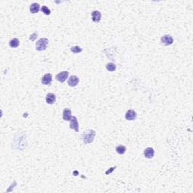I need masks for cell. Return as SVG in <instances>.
<instances>
[{
	"instance_id": "277c9868",
	"label": "cell",
	"mask_w": 193,
	"mask_h": 193,
	"mask_svg": "<svg viewBox=\"0 0 193 193\" xmlns=\"http://www.w3.org/2000/svg\"><path fill=\"white\" fill-rule=\"evenodd\" d=\"M68 76H69V72L63 71V72H60V73H58V75H56L55 79L58 80V82L63 83L67 80V79H68Z\"/></svg>"
},
{
	"instance_id": "30bf717a",
	"label": "cell",
	"mask_w": 193,
	"mask_h": 193,
	"mask_svg": "<svg viewBox=\"0 0 193 193\" xmlns=\"http://www.w3.org/2000/svg\"><path fill=\"white\" fill-rule=\"evenodd\" d=\"M72 112L69 108H65L63 111V119L64 121H70L72 118Z\"/></svg>"
},
{
	"instance_id": "9c48e42d",
	"label": "cell",
	"mask_w": 193,
	"mask_h": 193,
	"mask_svg": "<svg viewBox=\"0 0 193 193\" xmlns=\"http://www.w3.org/2000/svg\"><path fill=\"white\" fill-rule=\"evenodd\" d=\"M45 101H46V103L48 104H50V105L54 104L56 101L55 95L53 94V93H48V94H47V95L45 96Z\"/></svg>"
},
{
	"instance_id": "8fae6325",
	"label": "cell",
	"mask_w": 193,
	"mask_h": 193,
	"mask_svg": "<svg viewBox=\"0 0 193 193\" xmlns=\"http://www.w3.org/2000/svg\"><path fill=\"white\" fill-rule=\"evenodd\" d=\"M91 17H92V20L95 23H98L101 20V13L97 10H95L91 13Z\"/></svg>"
},
{
	"instance_id": "5bb4252c",
	"label": "cell",
	"mask_w": 193,
	"mask_h": 193,
	"mask_svg": "<svg viewBox=\"0 0 193 193\" xmlns=\"http://www.w3.org/2000/svg\"><path fill=\"white\" fill-rule=\"evenodd\" d=\"M20 45V41L16 38L11 39L9 42V45L11 48H17Z\"/></svg>"
},
{
	"instance_id": "5b68a950",
	"label": "cell",
	"mask_w": 193,
	"mask_h": 193,
	"mask_svg": "<svg viewBox=\"0 0 193 193\" xmlns=\"http://www.w3.org/2000/svg\"><path fill=\"white\" fill-rule=\"evenodd\" d=\"M161 42L162 44L167 46V45H171L174 42V39L171 35H165L161 38Z\"/></svg>"
},
{
	"instance_id": "ac0fdd59",
	"label": "cell",
	"mask_w": 193,
	"mask_h": 193,
	"mask_svg": "<svg viewBox=\"0 0 193 193\" xmlns=\"http://www.w3.org/2000/svg\"><path fill=\"white\" fill-rule=\"evenodd\" d=\"M41 11L44 15H49L51 14V10H50L47 6H45V5H43L42 6L41 8Z\"/></svg>"
},
{
	"instance_id": "7c38bea8",
	"label": "cell",
	"mask_w": 193,
	"mask_h": 193,
	"mask_svg": "<svg viewBox=\"0 0 193 193\" xmlns=\"http://www.w3.org/2000/svg\"><path fill=\"white\" fill-rule=\"evenodd\" d=\"M144 156L146 157V159H152L154 157L155 155V150L152 147H148L144 150Z\"/></svg>"
},
{
	"instance_id": "ba28073f",
	"label": "cell",
	"mask_w": 193,
	"mask_h": 193,
	"mask_svg": "<svg viewBox=\"0 0 193 193\" xmlns=\"http://www.w3.org/2000/svg\"><path fill=\"white\" fill-rule=\"evenodd\" d=\"M79 77H77L76 75H71L69 79H68L67 83L70 87H75L79 84Z\"/></svg>"
},
{
	"instance_id": "3957f363",
	"label": "cell",
	"mask_w": 193,
	"mask_h": 193,
	"mask_svg": "<svg viewBox=\"0 0 193 193\" xmlns=\"http://www.w3.org/2000/svg\"><path fill=\"white\" fill-rule=\"evenodd\" d=\"M69 128L71 129H73L75 132H79V124L78 122V119L75 116H73L70 119V123H69Z\"/></svg>"
},
{
	"instance_id": "9a60e30c",
	"label": "cell",
	"mask_w": 193,
	"mask_h": 193,
	"mask_svg": "<svg viewBox=\"0 0 193 193\" xmlns=\"http://www.w3.org/2000/svg\"><path fill=\"white\" fill-rule=\"evenodd\" d=\"M116 150L117 153H118L119 155H123L126 152V147L124 146H122V145H120V146H118L116 147Z\"/></svg>"
},
{
	"instance_id": "52a82bcc",
	"label": "cell",
	"mask_w": 193,
	"mask_h": 193,
	"mask_svg": "<svg viewBox=\"0 0 193 193\" xmlns=\"http://www.w3.org/2000/svg\"><path fill=\"white\" fill-rule=\"evenodd\" d=\"M52 82V75L50 73H47L42 78V83L45 85H49Z\"/></svg>"
},
{
	"instance_id": "2e32d148",
	"label": "cell",
	"mask_w": 193,
	"mask_h": 193,
	"mask_svg": "<svg viewBox=\"0 0 193 193\" xmlns=\"http://www.w3.org/2000/svg\"><path fill=\"white\" fill-rule=\"evenodd\" d=\"M106 68L109 72H114L116 69V64H114L113 63H108L106 66Z\"/></svg>"
},
{
	"instance_id": "7a4b0ae2",
	"label": "cell",
	"mask_w": 193,
	"mask_h": 193,
	"mask_svg": "<svg viewBox=\"0 0 193 193\" xmlns=\"http://www.w3.org/2000/svg\"><path fill=\"white\" fill-rule=\"evenodd\" d=\"M48 45V39L46 38H42L36 43V49L39 52L45 51L47 48Z\"/></svg>"
},
{
	"instance_id": "6da1fadb",
	"label": "cell",
	"mask_w": 193,
	"mask_h": 193,
	"mask_svg": "<svg viewBox=\"0 0 193 193\" xmlns=\"http://www.w3.org/2000/svg\"><path fill=\"white\" fill-rule=\"evenodd\" d=\"M95 136H96V131H94V130H91V129L87 130L84 132L82 136L83 143L85 144L91 143L95 139Z\"/></svg>"
},
{
	"instance_id": "4fadbf2b",
	"label": "cell",
	"mask_w": 193,
	"mask_h": 193,
	"mask_svg": "<svg viewBox=\"0 0 193 193\" xmlns=\"http://www.w3.org/2000/svg\"><path fill=\"white\" fill-rule=\"evenodd\" d=\"M40 10V5H39V3H36V2H34L32 4L30 5V11L32 14H36L38 13Z\"/></svg>"
},
{
	"instance_id": "8992f818",
	"label": "cell",
	"mask_w": 193,
	"mask_h": 193,
	"mask_svg": "<svg viewBox=\"0 0 193 193\" xmlns=\"http://www.w3.org/2000/svg\"><path fill=\"white\" fill-rule=\"evenodd\" d=\"M125 118L128 121L135 120L137 118V113L134 110H129L125 113Z\"/></svg>"
},
{
	"instance_id": "e0dca14e",
	"label": "cell",
	"mask_w": 193,
	"mask_h": 193,
	"mask_svg": "<svg viewBox=\"0 0 193 193\" xmlns=\"http://www.w3.org/2000/svg\"><path fill=\"white\" fill-rule=\"evenodd\" d=\"M70 51L73 52V53H74V54H79V53L82 52V48H81V47H79V46L76 45V46L71 47Z\"/></svg>"
},
{
	"instance_id": "ffe728a7",
	"label": "cell",
	"mask_w": 193,
	"mask_h": 193,
	"mask_svg": "<svg viewBox=\"0 0 193 193\" xmlns=\"http://www.w3.org/2000/svg\"><path fill=\"white\" fill-rule=\"evenodd\" d=\"M116 166H115V167H111V168H110V169L108 170V171H106V175H109V174H110L112 173V172L114 170L116 169Z\"/></svg>"
},
{
	"instance_id": "d6986e66",
	"label": "cell",
	"mask_w": 193,
	"mask_h": 193,
	"mask_svg": "<svg viewBox=\"0 0 193 193\" xmlns=\"http://www.w3.org/2000/svg\"><path fill=\"white\" fill-rule=\"evenodd\" d=\"M37 36H38V32H35L34 33H32V34L30 36V40H32V41H34L35 39L37 38Z\"/></svg>"
}]
</instances>
